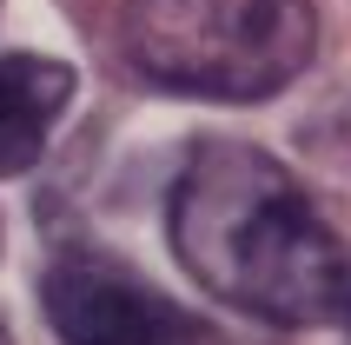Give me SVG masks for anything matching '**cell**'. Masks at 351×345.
I'll return each instance as SVG.
<instances>
[{
    "label": "cell",
    "instance_id": "6da1fadb",
    "mask_svg": "<svg viewBox=\"0 0 351 345\" xmlns=\"http://www.w3.org/2000/svg\"><path fill=\"white\" fill-rule=\"evenodd\" d=\"M166 232L179 266L252 319L325 326L351 299L345 239L325 226L305 186L258 146H193L166 199Z\"/></svg>",
    "mask_w": 351,
    "mask_h": 345
},
{
    "label": "cell",
    "instance_id": "7a4b0ae2",
    "mask_svg": "<svg viewBox=\"0 0 351 345\" xmlns=\"http://www.w3.org/2000/svg\"><path fill=\"white\" fill-rule=\"evenodd\" d=\"M119 47L159 93L252 107L312 67L318 14L312 0H126Z\"/></svg>",
    "mask_w": 351,
    "mask_h": 345
},
{
    "label": "cell",
    "instance_id": "3957f363",
    "mask_svg": "<svg viewBox=\"0 0 351 345\" xmlns=\"http://www.w3.org/2000/svg\"><path fill=\"white\" fill-rule=\"evenodd\" d=\"M40 299L66 345H199L193 319L113 259H60L40 279Z\"/></svg>",
    "mask_w": 351,
    "mask_h": 345
},
{
    "label": "cell",
    "instance_id": "277c9868",
    "mask_svg": "<svg viewBox=\"0 0 351 345\" xmlns=\"http://www.w3.org/2000/svg\"><path fill=\"white\" fill-rule=\"evenodd\" d=\"M66 100H73V67L66 60L0 54V179L27 172L47 153Z\"/></svg>",
    "mask_w": 351,
    "mask_h": 345
},
{
    "label": "cell",
    "instance_id": "5b68a950",
    "mask_svg": "<svg viewBox=\"0 0 351 345\" xmlns=\"http://www.w3.org/2000/svg\"><path fill=\"white\" fill-rule=\"evenodd\" d=\"M338 319H345V326H351V299H345V312H338Z\"/></svg>",
    "mask_w": 351,
    "mask_h": 345
},
{
    "label": "cell",
    "instance_id": "8992f818",
    "mask_svg": "<svg viewBox=\"0 0 351 345\" xmlns=\"http://www.w3.org/2000/svg\"><path fill=\"white\" fill-rule=\"evenodd\" d=\"M0 345H7V326H0Z\"/></svg>",
    "mask_w": 351,
    "mask_h": 345
}]
</instances>
